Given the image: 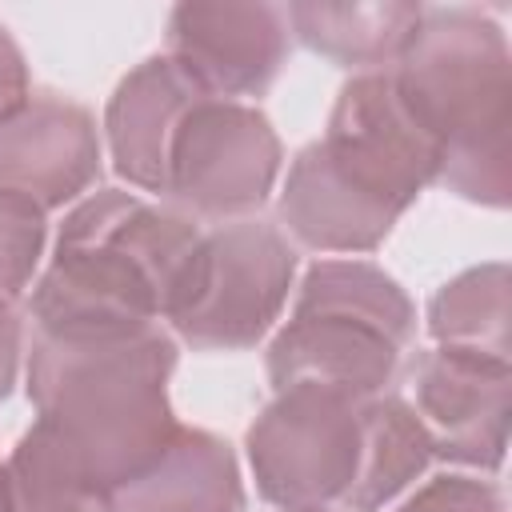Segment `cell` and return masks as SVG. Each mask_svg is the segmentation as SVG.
I'll list each match as a JSON object with an SVG mask.
<instances>
[{"instance_id":"1","label":"cell","mask_w":512,"mask_h":512,"mask_svg":"<svg viewBox=\"0 0 512 512\" xmlns=\"http://www.w3.org/2000/svg\"><path fill=\"white\" fill-rule=\"evenodd\" d=\"M204 232L132 192L80 200L56 256L32 288V320L44 336H120L156 328L188 296Z\"/></svg>"},{"instance_id":"2","label":"cell","mask_w":512,"mask_h":512,"mask_svg":"<svg viewBox=\"0 0 512 512\" xmlns=\"http://www.w3.org/2000/svg\"><path fill=\"white\" fill-rule=\"evenodd\" d=\"M176 344L160 328L120 336H44L28 352V396L92 484L108 496L144 472L172 432Z\"/></svg>"},{"instance_id":"3","label":"cell","mask_w":512,"mask_h":512,"mask_svg":"<svg viewBox=\"0 0 512 512\" xmlns=\"http://www.w3.org/2000/svg\"><path fill=\"white\" fill-rule=\"evenodd\" d=\"M392 76L440 144L436 184L504 208L512 200V64L500 24L476 8L424 12Z\"/></svg>"},{"instance_id":"4","label":"cell","mask_w":512,"mask_h":512,"mask_svg":"<svg viewBox=\"0 0 512 512\" xmlns=\"http://www.w3.org/2000/svg\"><path fill=\"white\" fill-rule=\"evenodd\" d=\"M416 332L404 288L368 260H320L308 268L288 324L268 344L276 388L324 384L372 400L392 384Z\"/></svg>"},{"instance_id":"5","label":"cell","mask_w":512,"mask_h":512,"mask_svg":"<svg viewBox=\"0 0 512 512\" xmlns=\"http://www.w3.org/2000/svg\"><path fill=\"white\" fill-rule=\"evenodd\" d=\"M364 456V400L324 388L288 384L248 428V464L268 504L316 512L344 504Z\"/></svg>"},{"instance_id":"6","label":"cell","mask_w":512,"mask_h":512,"mask_svg":"<svg viewBox=\"0 0 512 512\" xmlns=\"http://www.w3.org/2000/svg\"><path fill=\"white\" fill-rule=\"evenodd\" d=\"M296 272V252L280 228L228 220L204 232L188 296L168 316L176 336L200 352L252 348L280 316Z\"/></svg>"},{"instance_id":"7","label":"cell","mask_w":512,"mask_h":512,"mask_svg":"<svg viewBox=\"0 0 512 512\" xmlns=\"http://www.w3.org/2000/svg\"><path fill=\"white\" fill-rule=\"evenodd\" d=\"M280 172V140L268 116L240 100H200L172 144L168 196L192 216L244 220Z\"/></svg>"},{"instance_id":"8","label":"cell","mask_w":512,"mask_h":512,"mask_svg":"<svg viewBox=\"0 0 512 512\" xmlns=\"http://www.w3.org/2000/svg\"><path fill=\"white\" fill-rule=\"evenodd\" d=\"M316 144L336 172L392 212H404L440 172V144L400 96L392 68L348 80Z\"/></svg>"},{"instance_id":"9","label":"cell","mask_w":512,"mask_h":512,"mask_svg":"<svg viewBox=\"0 0 512 512\" xmlns=\"http://www.w3.org/2000/svg\"><path fill=\"white\" fill-rule=\"evenodd\" d=\"M288 12L280 4H176L168 56L212 100L260 96L288 60Z\"/></svg>"},{"instance_id":"10","label":"cell","mask_w":512,"mask_h":512,"mask_svg":"<svg viewBox=\"0 0 512 512\" xmlns=\"http://www.w3.org/2000/svg\"><path fill=\"white\" fill-rule=\"evenodd\" d=\"M412 388V412L428 432L432 456L488 472L500 468L508 448L512 364L456 348H436L416 360Z\"/></svg>"},{"instance_id":"11","label":"cell","mask_w":512,"mask_h":512,"mask_svg":"<svg viewBox=\"0 0 512 512\" xmlns=\"http://www.w3.org/2000/svg\"><path fill=\"white\" fill-rule=\"evenodd\" d=\"M96 176L100 136L88 108L40 92L0 120V192H16L48 212L88 192Z\"/></svg>"},{"instance_id":"12","label":"cell","mask_w":512,"mask_h":512,"mask_svg":"<svg viewBox=\"0 0 512 512\" xmlns=\"http://www.w3.org/2000/svg\"><path fill=\"white\" fill-rule=\"evenodd\" d=\"M200 100L212 96H204L176 68L172 56H152L140 68H132L112 92L104 112L116 172L144 192H164L176 132Z\"/></svg>"},{"instance_id":"13","label":"cell","mask_w":512,"mask_h":512,"mask_svg":"<svg viewBox=\"0 0 512 512\" xmlns=\"http://www.w3.org/2000/svg\"><path fill=\"white\" fill-rule=\"evenodd\" d=\"M400 212L356 188L320 144H308L284 180L280 224L312 252H372L384 244Z\"/></svg>"},{"instance_id":"14","label":"cell","mask_w":512,"mask_h":512,"mask_svg":"<svg viewBox=\"0 0 512 512\" xmlns=\"http://www.w3.org/2000/svg\"><path fill=\"white\" fill-rule=\"evenodd\" d=\"M104 512H244L236 456L204 428H176L144 472L104 496Z\"/></svg>"},{"instance_id":"15","label":"cell","mask_w":512,"mask_h":512,"mask_svg":"<svg viewBox=\"0 0 512 512\" xmlns=\"http://www.w3.org/2000/svg\"><path fill=\"white\" fill-rule=\"evenodd\" d=\"M288 28L320 56L384 72L412 44L424 8L404 0L384 4H288Z\"/></svg>"},{"instance_id":"16","label":"cell","mask_w":512,"mask_h":512,"mask_svg":"<svg viewBox=\"0 0 512 512\" xmlns=\"http://www.w3.org/2000/svg\"><path fill=\"white\" fill-rule=\"evenodd\" d=\"M0 512H104V492L48 424H32L0 464Z\"/></svg>"},{"instance_id":"17","label":"cell","mask_w":512,"mask_h":512,"mask_svg":"<svg viewBox=\"0 0 512 512\" xmlns=\"http://www.w3.org/2000/svg\"><path fill=\"white\" fill-rule=\"evenodd\" d=\"M428 460H432V444L412 404L396 396L364 400V456L344 508L352 512L384 508L428 468Z\"/></svg>"},{"instance_id":"18","label":"cell","mask_w":512,"mask_h":512,"mask_svg":"<svg viewBox=\"0 0 512 512\" xmlns=\"http://www.w3.org/2000/svg\"><path fill=\"white\" fill-rule=\"evenodd\" d=\"M508 264H480L448 280L428 304V332L440 348L508 360Z\"/></svg>"},{"instance_id":"19","label":"cell","mask_w":512,"mask_h":512,"mask_svg":"<svg viewBox=\"0 0 512 512\" xmlns=\"http://www.w3.org/2000/svg\"><path fill=\"white\" fill-rule=\"evenodd\" d=\"M44 236H48L44 212L16 192H0V300L4 304L28 292L44 252Z\"/></svg>"},{"instance_id":"20","label":"cell","mask_w":512,"mask_h":512,"mask_svg":"<svg viewBox=\"0 0 512 512\" xmlns=\"http://www.w3.org/2000/svg\"><path fill=\"white\" fill-rule=\"evenodd\" d=\"M396 512H508L504 492L480 476H436Z\"/></svg>"},{"instance_id":"21","label":"cell","mask_w":512,"mask_h":512,"mask_svg":"<svg viewBox=\"0 0 512 512\" xmlns=\"http://www.w3.org/2000/svg\"><path fill=\"white\" fill-rule=\"evenodd\" d=\"M28 96H32V88H28L24 52H20V44L8 36V28L0 24V120H8Z\"/></svg>"},{"instance_id":"22","label":"cell","mask_w":512,"mask_h":512,"mask_svg":"<svg viewBox=\"0 0 512 512\" xmlns=\"http://www.w3.org/2000/svg\"><path fill=\"white\" fill-rule=\"evenodd\" d=\"M20 344H24V324L12 304L0 300V400H8L20 368Z\"/></svg>"},{"instance_id":"23","label":"cell","mask_w":512,"mask_h":512,"mask_svg":"<svg viewBox=\"0 0 512 512\" xmlns=\"http://www.w3.org/2000/svg\"><path fill=\"white\" fill-rule=\"evenodd\" d=\"M316 512H328V508H316Z\"/></svg>"}]
</instances>
